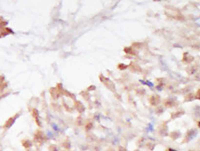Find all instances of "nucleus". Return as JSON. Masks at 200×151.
Here are the masks:
<instances>
[{
    "label": "nucleus",
    "instance_id": "6e6552de",
    "mask_svg": "<svg viewBox=\"0 0 200 151\" xmlns=\"http://www.w3.org/2000/svg\"><path fill=\"white\" fill-rule=\"evenodd\" d=\"M168 151H176V150H174V149H171V148H169V149H168Z\"/></svg>",
    "mask_w": 200,
    "mask_h": 151
},
{
    "label": "nucleus",
    "instance_id": "0eeeda50",
    "mask_svg": "<svg viewBox=\"0 0 200 151\" xmlns=\"http://www.w3.org/2000/svg\"><path fill=\"white\" fill-rule=\"evenodd\" d=\"M197 97H198V99H200V90L198 91V94H197Z\"/></svg>",
    "mask_w": 200,
    "mask_h": 151
},
{
    "label": "nucleus",
    "instance_id": "1a4fd4ad",
    "mask_svg": "<svg viewBox=\"0 0 200 151\" xmlns=\"http://www.w3.org/2000/svg\"><path fill=\"white\" fill-rule=\"evenodd\" d=\"M197 125H198V127H199V128H200V121H199V122H198V123H197Z\"/></svg>",
    "mask_w": 200,
    "mask_h": 151
},
{
    "label": "nucleus",
    "instance_id": "f03ea898",
    "mask_svg": "<svg viewBox=\"0 0 200 151\" xmlns=\"http://www.w3.org/2000/svg\"><path fill=\"white\" fill-rule=\"evenodd\" d=\"M22 145H23L25 148H30L31 146H32V142H31L30 140H28V139H24L23 141H22Z\"/></svg>",
    "mask_w": 200,
    "mask_h": 151
},
{
    "label": "nucleus",
    "instance_id": "9d476101",
    "mask_svg": "<svg viewBox=\"0 0 200 151\" xmlns=\"http://www.w3.org/2000/svg\"><path fill=\"white\" fill-rule=\"evenodd\" d=\"M107 151H114V150H113V149H111V148H110V149H109V150H107Z\"/></svg>",
    "mask_w": 200,
    "mask_h": 151
},
{
    "label": "nucleus",
    "instance_id": "39448f33",
    "mask_svg": "<svg viewBox=\"0 0 200 151\" xmlns=\"http://www.w3.org/2000/svg\"><path fill=\"white\" fill-rule=\"evenodd\" d=\"M51 146H52V147L49 148L50 151H57V148H55V145H51Z\"/></svg>",
    "mask_w": 200,
    "mask_h": 151
},
{
    "label": "nucleus",
    "instance_id": "423d86ee",
    "mask_svg": "<svg viewBox=\"0 0 200 151\" xmlns=\"http://www.w3.org/2000/svg\"><path fill=\"white\" fill-rule=\"evenodd\" d=\"M119 151H127V150H126L125 148H123L122 146H120V147H119Z\"/></svg>",
    "mask_w": 200,
    "mask_h": 151
},
{
    "label": "nucleus",
    "instance_id": "20e7f679",
    "mask_svg": "<svg viewBox=\"0 0 200 151\" xmlns=\"http://www.w3.org/2000/svg\"><path fill=\"white\" fill-rule=\"evenodd\" d=\"M179 135H180V134H179V132H177V131H175V132H172V133H171V137H172L173 139H177Z\"/></svg>",
    "mask_w": 200,
    "mask_h": 151
},
{
    "label": "nucleus",
    "instance_id": "7ed1b4c3",
    "mask_svg": "<svg viewBox=\"0 0 200 151\" xmlns=\"http://www.w3.org/2000/svg\"><path fill=\"white\" fill-rule=\"evenodd\" d=\"M195 134H196V131L195 130H190V131H189V134L187 133V139L188 140H190V139H192L194 136H195Z\"/></svg>",
    "mask_w": 200,
    "mask_h": 151
},
{
    "label": "nucleus",
    "instance_id": "f257e3e1",
    "mask_svg": "<svg viewBox=\"0 0 200 151\" xmlns=\"http://www.w3.org/2000/svg\"><path fill=\"white\" fill-rule=\"evenodd\" d=\"M16 117L17 116H14V117H11V118H9V119L6 121V123L4 124V128H6V129H8V128H10L11 127L13 124H14V122H15V120H16Z\"/></svg>",
    "mask_w": 200,
    "mask_h": 151
}]
</instances>
